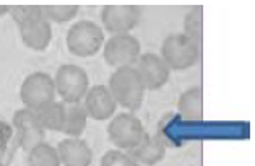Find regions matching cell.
Returning a JSON list of instances; mask_svg holds the SVG:
<instances>
[{
  "label": "cell",
  "instance_id": "cell-1",
  "mask_svg": "<svg viewBox=\"0 0 255 166\" xmlns=\"http://www.w3.org/2000/svg\"><path fill=\"white\" fill-rule=\"evenodd\" d=\"M108 88L113 93L116 103L124 109H128L130 113L141 108L146 93V88L135 65L116 69L109 77Z\"/></svg>",
  "mask_w": 255,
  "mask_h": 166
},
{
  "label": "cell",
  "instance_id": "cell-2",
  "mask_svg": "<svg viewBox=\"0 0 255 166\" xmlns=\"http://www.w3.org/2000/svg\"><path fill=\"white\" fill-rule=\"evenodd\" d=\"M104 41V29L101 24L82 20L68 28L65 44L68 52L77 57H91L101 51Z\"/></svg>",
  "mask_w": 255,
  "mask_h": 166
},
{
  "label": "cell",
  "instance_id": "cell-3",
  "mask_svg": "<svg viewBox=\"0 0 255 166\" xmlns=\"http://www.w3.org/2000/svg\"><path fill=\"white\" fill-rule=\"evenodd\" d=\"M200 47L184 33H172L166 36L161 44L159 57L169 67V70H187L198 62Z\"/></svg>",
  "mask_w": 255,
  "mask_h": 166
},
{
  "label": "cell",
  "instance_id": "cell-4",
  "mask_svg": "<svg viewBox=\"0 0 255 166\" xmlns=\"http://www.w3.org/2000/svg\"><path fill=\"white\" fill-rule=\"evenodd\" d=\"M55 96H57V91H55L54 77L46 72H31L21 82V103L24 104V108L34 111V113L52 104L55 101Z\"/></svg>",
  "mask_w": 255,
  "mask_h": 166
},
{
  "label": "cell",
  "instance_id": "cell-5",
  "mask_svg": "<svg viewBox=\"0 0 255 166\" xmlns=\"http://www.w3.org/2000/svg\"><path fill=\"white\" fill-rule=\"evenodd\" d=\"M55 91L60 96L62 103L75 104L82 103L90 88L88 73L83 67L75 64H64L60 65L54 75Z\"/></svg>",
  "mask_w": 255,
  "mask_h": 166
},
{
  "label": "cell",
  "instance_id": "cell-6",
  "mask_svg": "<svg viewBox=\"0 0 255 166\" xmlns=\"http://www.w3.org/2000/svg\"><path fill=\"white\" fill-rule=\"evenodd\" d=\"M141 55V44L132 33L114 34L104 41L103 57L114 69L133 67Z\"/></svg>",
  "mask_w": 255,
  "mask_h": 166
},
{
  "label": "cell",
  "instance_id": "cell-7",
  "mask_svg": "<svg viewBox=\"0 0 255 166\" xmlns=\"http://www.w3.org/2000/svg\"><path fill=\"white\" fill-rule=\"evenodd\" d=\"M146 134L141 121L132 113L116 114L108 126V137L116 149L128 152L136 147Z\"/></svg>",
  "mask_w": 255,
  "mask_h": 166
},
{
  "label": "cell",
  "instance_id": "cell-8",
  "mask_svg": "<svg viewBox=\"0 0 255 166\" xmlns=\"http://www.w3.org/2000/svg\"><path fill=\"white\" fill-rule=\"evenodd\" d=\"M141 8L138 5H106L101 10V23L104 31L114 34H128L138 26Z\"/></svg>",
  "mask_w": 255,
  "mask_h": 166
},
{
  "label": "cell",
  "instance_id": "cell-9",
  "mask_svg": "<svg viewBox=\"0 0 255 166\" xmlns=\"http://www.w3.org/2000/svg\"><path fill=\"white\" fill-rule=\"evenodd\" d=\"M13 126L16 129L18 144H20V147L26 153L31 149H34L36 145L44 142L46 129L42 127L34 111L26 108L18 109L13 116Z\"/></svg>",
  "mask_w": 255,
  "mask_h": 166
},
{
  "label": "cell",
  "instance_id": "cell-10",
  "mask_svg": "<svg viewBox=\"0 0 255 166\" xmlns=\"http://www.w3.org/2000/svg\"><path fill=\"white\" fill-rule=\"evenodd\" d=\"M135 69L140 73L146 91L159 90L169 82V75H171L169 67L154 52H141V55L135 64Z\"/></svg>",
  "mask_w": 255,
  "mask_h": 166
},
{
  "label": "cell",
  "instance_id": "cell-11",
  "mask_svg": "<svg viewBox=\"0 0 255 166\" xmlns=\"http://www.w3.org/2000/svg\"><path fill=\"white\" fill-rule=\"evenodd\" d=\"M83 108L88 118L95 121H108L116 116L117 103L113 93L109 91L108 85H93L88 88L83 98Z\"/></svg>",
  "mask_w": 255,
  "mask_h": 166
},
{
  "label": "cell",
  "instance_id": "cell-12",
  "mask_svg": "<svg viewBox=\"0 0 255 166\" xmlns=\"http://www.w3.org/2000/svg\"><path fill=\"white\" fill-rule=\"evenodd\" d=\"M18 29H20L23 44L31 51H46L52 41V24L44 16L24 23L21 26H18Z\"/></svg>",
  "mask_w": 255,
  "mask_h": 166
},
{
  "label": "cell",
  "instance_id": "cell-13",
  "mask_svg": "<svg viewBox=\"0 0 255 166\" xmlns=\"http://www.w3.org/2000/svg\"><path fill=\"white\" fill-rule=\"evenodd\" d=\"M62 166H90L93 162V150L85 140L67 137L55 147Z\"/></svg>",
  "mask_w": 255,
  "mask_h": 166
},
{
  "label": "cell",
  "instance_id": "cell-14",
  "mask_svg": "<svg viewBox=\"0 0 255 166\" xmlns=\"http://www.w3.org/2000/svg\"><path fill=\"white\" fill-rule=\"evenodd\" d=\"M127 153L140 166H154L166 157V142L156 134H145L141 142Z\"/></svg>",
  "mask_w": 255,
  "mask_h": 166
},
{
  "label": "cell",
  "instance_id": "cell-15",
  "mask_svg": "<svg viewBox=\"0 0 255 166\" xmlns=\"http://www.w3.org/2000/svg\"><path fill=\"white\" fill-rule=\"evenodd\" d=\"M177 111L180 118L187 122L203 121V91L200 87L185 90L177 100Z\"/></svg>",
  "mask_w": 255,
  "mask_h": 166
},
{
  "label": "cell",
  "instance_id": "cell-16",
  "mask_svg": "<svg viewBox=\"0 0 255 166\" xmlns=\"http://www.w3.org/2000/svg\"><path fill=\"white\" fill-rule=\"evenodd\" d=\"M86 124H88V114H86L82 103L65 104V124L62 132L67 137L80 139L85 132Z\"/></svg>",
  "mask_w": 255,
  "mask_h": 166
},
{
  "label": "cell",
  "instance_id": "cell-17",
  "mask_svg": "<svg viewBox=\"0 0 255 166\" xmlns=\"http://www.w3.org/2000/svg\"><path fill=\"white\" fill-rule=\"evenodd\" d=\"M36 116H38L39 122L46 131L62 132V129H64V124H65V103L54 101L44 109L38 111Z\"/></svg>",
  "mask_w": 255,
  "mask_h": 166
},
{
  "label": "cell",
  "instance_id": "cell-18",
  "mask_svg": "<svg viewBox=\"0 0 255 166\" xmlns=\"http://www.w3.org/2000/svg\"><path fill=\"white\" fill-rule=\"evenodd\" d=\"M28 166H62L57 149L47 142H41L28 152Z\"/></svg>",
  "mask_w": 255,
  "mask_h": 166
},
{
  "label": "cell",
  "instance_id": "cell-19",
  "mask_svg": "<svg viewBox=\"0 0 255 166\" xmlns=\"http://www.w3.org/2000/svg\"><path fill=\"white\" fill-rule=\"evenodd\" d=\"M78 15V5H42V16L49 23H68Z\"/></svg>",
  "mask_w": 255,
  "mask_h": 166
},
{
  "label": "cell",
  "instance_id": "cell-20",
  "mask_svg": "<svg viewBox=\"0 0 255 166\" xmlns=\"http://www.w3.org/2000/svg\"><path fill=\"white\" fill-rule=\"evenodd\" d=\"M8 15L18 26L42 18V5H10Z\"/></svg>",
  "mask_w": 255,
  "mask_h": 166
},
{
  "label": "cell",
  "instance_id": "cell-21",
  "mask_svg": "<svg viewBox=\"0 0 255 166\" xmlns=\"http://www.w3.org/2000/svg\"><path fill=\"white\" fill-rule=\"evenodd\" d=\"M202 29H203V18H202V8H192L184 20V34L189 36L192 41L200 44L202 41Z\"/></svg>",
  "mask_w": 255,
  "mask_h": 166
},
{
  "label": "cell",
  "instance_id": "cell-22",
  "mask_svg": "<svg viewBox=\"0 0 255 166\" xmlns=\"http://www.w3.org/2000/svg\"><path fill=\"white\" fill-rule=\"evenodd\" d=\"M99 166H140L127 152L119 149H111L103 155Z\"/></svg>",
  "mask_w": 255,
  "mask_h": 166
},
{
  "label": "cell",
  "instance_id": "cell-23",
  "mask_svg": "<svg viewBox=\"0 0 255 166\" xmlns=\"http://www.w3.org/2000/svg\"><path fill=\"white\" fill-rule=\"evenodd\" d=\"M8 11H10V5H0V16L8 15Z\"/></svg>",
  "mask_w": 255,
  "mask_h": 166
}]
</instances>
